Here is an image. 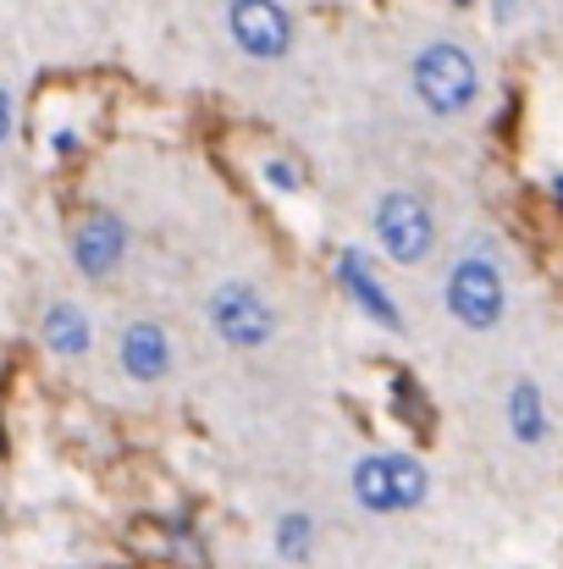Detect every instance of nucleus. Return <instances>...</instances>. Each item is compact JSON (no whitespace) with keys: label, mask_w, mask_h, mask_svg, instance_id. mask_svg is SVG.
<instances>
[{"label":"nucleus","mask_w":563,"mask_h":569,"mask_svg":"<svg viewBox=\"0 0 563 569\" xmlns=\"http://www.w3.org/2000/svg\"><path fill=\"white\" fill-rule=\"evenodd\" d=\"M442 299H448V316L470 332H492L509 310V282H503V266L497 254L486 249V238H470V249L453 260L448 282H442Z\"/></svg>","instance_id":"nucleus-1"},{"label":"nucleus","mask_w":563,"mask_h":569,"mask_svg":"<svg viewBox=\"0 0 563 569\" xmlns=\"http://www.w3.org/2000/svg\"><path fill=\"white\" fill-rule=\"evenodd\" d=\"M409 83H414V100L431 111V117H464L475 100H481V67L464 44L453 39H436L414 56L409 67Z\"/></svg>","instance_id":"nucleus-2"},{"label":"nucleus","mask_w":563,"mask_h":569,"mask_svg":"<svg viewBox=\"0 0 563 569\" xmlns=\"http://www.w3.org/2000/svg\"><path fill=\"white\" fill-rule=\"evenodd\" d=\"M354 498L371 515H409L431 498V476L414 453H365L354 465Z\"/></svg>","instance_id":"nucleus-3"},{"label":"nucleus","mask_w":563,"mask_h":569,"mask_svg":"<svg viewBox=\"0 0 563 569\" xmlns=\"http://www.w3.org/2000/svg\"><path fill=\"white\" fill-rule=\"evenodd\" d=\"M204 316H210V332H215L227 349H265V343L277 338V310H271V299H265L260 288H249V282H221V288L210 293Z\"/></svg>","instance_id":"nucleus-4"},{"label":"nucleus","mask_w":563,"mask_h":569,"mask_svg":"<svg viewBox=\"0 0 563 569\" xmlns=\"http://www.w3.org/2000/svg\"><path fill=\"white\" fill-rule=\"evenodd\" d=\"M371 227H375V243L386 249V260H398V266H420L431 254V243H436V216L425 210L420 193H403V189L375 199Z\"/></svg>","instance_id":"nucleus-5"},{"label":"nucleus","mask_w":563,"mask_h":569,"mask_svg":"<svg viewBox=\"0 0 563 569\" xmlns=\"http://www.w3.org/2000/svg\"><path fill=\"white\" fill-rule=\"evenodd\" d=\"M227 28H232V44L254 61H282L293 50V17L277 0H232Z\"/></svg>","instance_id":"nucleus-6"},{"label":"nucleus","mask_w":563,"mask_h":569,"mask_svg":"<svg viewBox=\"0 0 563 569\" xmlns=\"http://www.w3.org/2000/svg\"><path fill=\"white\" fill-rule=\"evenodd\" d=\"M128 254V227L111 216V210H89L72 232V260L83 277H111Z\"/></svg>","instance_id":"nucleus-7"},{"label":"nucleus","mask_w":563,"mask_h":569,"mask_svg":"<svg viewBox=\"0 0 563 569\" xmlns=\"http://www.w3.org/2000/svg\"><path fill=\"white\" fill-rule=\"evenodd\" d=\"M338 282H343V293L371 316L375 327H386V332H403V310H398V299L381 288V277L371 271V260L360 254V249H343L338 254Z\"/></svg>","instance_id":"nucleus-8"},{"label":"nucleus","mask_w":563,"mask_h":569,"mask_svg":"<svg viewBox=\"0 0 563 569\" xmlns=\"http://www.w3.org/2000/svg\"><path fill=\"white\" fill-rule=\"evenodd\" d=\"M122 371L133 381H161L172 371V338L155 321H133L122 332Z\"/></svg>","instance_id":"nucleus-9"},{"label":"nucleus","mask_w":563,"mask_h":569,"mask_svg":"<svg viewBox=\"0 0 563 569\" xmlns=\"http://www.w3.org/2000/svg\"><path fill=\"white\" fill-rule=\"evenodd\" d=\"M509 431H514V442H525V448L547 442V403H542V387L531 377H520L509 387Z\"/></svg>","instance_id":"nucleus-10"},{"label":"nucleus","mask_w":563,"mask_h":569,"mask_svg":"<svg viewBox=\"0 0 563 569\" xmlns=\"http://www.w3.org/2000/svg\"><path fill=\"white\" fill-rule=\"evenodd\" d=\"M89 316L78 310V305H50L44 310V349L50 355H61V360H78V355H89Z\"/></svg>","instance_id":"nucleus-11"},{"label":"nucleus","mask_w":563,"mask_h":569,"mask_svg":"<svg viewBox=\"0 0 563 569\" xmlns=\"http://www.w3.org/2000/svg\"><path fill=\"white\" fill-rule=\"evenodd\" d=\"M310 542H315V520L304 515V509H293V515H282L277 520V553L282 559H310Z\"/></svg>","instance_id":"nucleus-12"},{"label":"nucleus","mask_w":563,"mask_h":569,"mask_svg":"<svg viewBox=\"0 0 563 569\" xmlns=\"http://www.w3.org/2000/svg\"><path fill=\"white\" fill-rule=\"evenodd\" d=\"M392 403L403 409V420H409V426H425V403H420V387L403 377V371L392 377Z\"/></svg>","instance_id":"nucleus-13"},{"label":"nucleus","mask_w":563,"mask_h":569,"mask_svg":"<svg viewBox=\"0 0 563 569\" xmlns=\"http://www.w3.org/2000/svg\"><path fill=\"white\" fill-rule=\"evenodd\" d=\"M265 183L282 189V193H299L304 189V172H299L293 161H265Z\"/></svg>","instance_id":"nucleus-14"},{"label":"nucleus","mask_w":563,"mask_h":569,"mask_svg":"<svg viewBox=\"0 0 563 569\" xmlns=\"http://www.w3.org/2000/svg\"><path fill=\"white\" fill-rule=\"evenodd\" d=\"M6 139H11V94L0 89V144H6Z\"/></svg>","instance_id":"nucleus-15"},{"label":"nucleus","mask_w":563,"mask_h":569,"mask_svg":"<svg viewBox=\"0 0 563 569\" xmlns=\"http://www.w3.org/2000/svg\"><path fill=\"white\" fill-rule=\"evenodd\" d=\"M553 199H559V204H563V172H559V178H553Z\"/></svg>","instance_id":"nucleus-16"},{"label":"nucleus","mask_w":563,"mask_h":569,"mask_svg":"<svg viewBox=\"0 0 563 569\" xmlns=\"http://www.w3.org/2000/svg\"><path fill=\"white\" fill-rule=\"evenodd\" d=\"M459 6H470V0H459Z\"/></svg>","instance_id":"nucleus-17"}]
</instances>
